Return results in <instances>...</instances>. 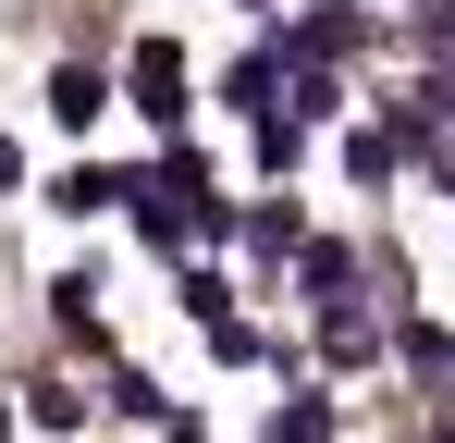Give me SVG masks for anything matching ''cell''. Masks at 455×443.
I'll return each instance as SVG.
<instances>
[{
    "instance_id": "cell-4",
    "label": "cell",
    "mask_w": 455,
    "mask_h": 443,
    "mask_svg": "<svg viewBox=\"0 0 455 443\" xmlns=\"http://www.w3.org/2000/svg\"><path fill=\"white\" fill-rule=\"evenodd\" d=\"M307 295L345 308V295H357V259H345V246H307Z\"/></svg>"
},
{
    "instance_id": "cell-8",
    "label": "cell",
    "mask_w": 455,
    "mask_h": 443,
    "mask_svg": "<svg viewBox=\"0 0 455 443\" xmlns=\"http://www.w3.org/2000/svg\"><path fill=\"white\" fill-rule=\"evenodd\" d=\"M246 12H259V0H246Z\"/></svg>"
},
{
    "instance_id": "cell-7",
    "label": "cell",
    "mask_w": 455,
    "mask_h": 443,
    "mask_svg": "<svg viewBox=\"0 0 455 443\" xmlns=\"http://www.w3.org/2000/svg\"><path fill=\"white\" fill-rule=\"evenodd\" d=\"M0 185H25V148H12V136H0Z\"/></svg>"
},
{
    "instance_id": "cell-3",
    "label": "cell",
    "mask_w": 455,
    "mask_h": 443,
    "mask_svg": "<svg viewBox=\"0 0 455 443\" xmlns=\"http://www.w3.org/2000/svg\"><path fill=\"white\" fill-rule=\"evenodd\" d=\"M111 197H136V185H124V173H99V160H75V173H62V185H50V210H111Z\"/></svg>"
},
{
    "instance_id": "cell-2",
    "label": "cell",
    "mask_w": 455,
    "mask_h": 443,
    "mask_svg": "<svg viewBox=\"0 0 455 443\" xmlns=\"http://www.w3.org/2000/svg\"><path fill=\"white\" fill-rule=\"evenodd\" d=\"M99 111H111V74H86V62H62V74H50V124H75V136H86Z\"/></svg>"
},
{
    "instance_id": "cell-6",
    "label": "cell",
    "mask_w": 455,
    "mask_h": 443,
    "mask_svg": "<svg viewBox=\"0 0 455 443\" xmlns=\"http://www.w3.org/2000/svg\"><path fill=\"white\" fill-rule=\"evenodd\" d=\"M25 419H37V431H75V419H86V394H75V382H37V407H25Z\"/></svg>"
},
{
    "instance_id": "cell-5",
    "label": "cell",
    "mask_w": 455,
    "mask_h": 443,
    "mask_svg": "<svg viewBox=\"0 0 455 443\" xmlns=\"http://www.w3.org/2000/svg\"><path fill=\"white\" fill-rule=\"evenodd\" d=\"M394 148H406L394 124H370V136H345V173H357V185H381V173H394Z\"/></svg>"
},
{
    "instance_id": "cell-1",
    "label": "cell",
    "mask_w": 455,
    "mask_h": 443,
    "mask_svg": "<svg viewBox=\"0 0 455 443\" xmlns=\"http://www.w3.org/2000/svg\"><path fill=\"white\" fill-rule=\"evenodd\" d=\"M124 86H136V111H148V124H185V50H172V37H136Z\"/></svg>"
}]
</instances>
